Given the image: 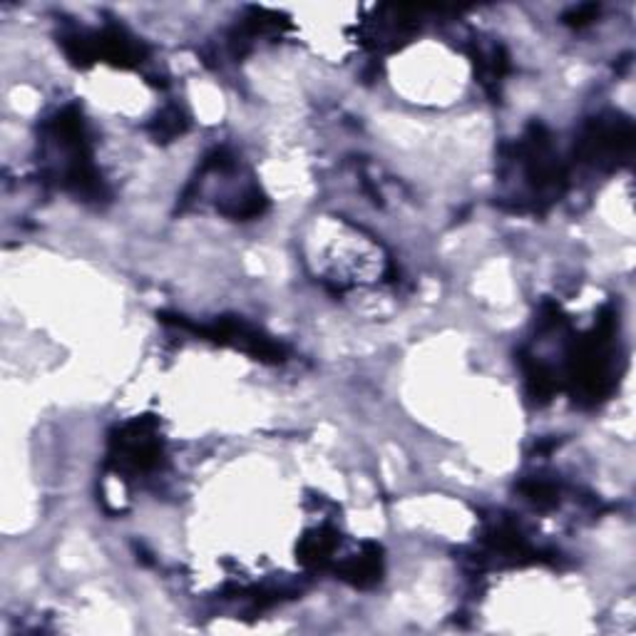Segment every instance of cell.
I'll use <instances>...</instances> for the list:
<instances>
[{
  "label": "cell",
  "mask_w": 636,
  "mask_h": 636,
  "mask_svg": "<svg viewBox=\"0 0 636 636\" xmlns=\"http://www.w3.org/2000/svg\"><path fill=\"white\" fill-rule=\"evenodd\" d=\"M162 458V442L154 431V421L127 422L113 441V462L123 470L144 472L152 470Z\"/></svg>",
  "instance_id": "cell-1"
},
{
  "label": "cell",
  "mask_w": 636,
  "mask_h": 636,
  "mask_svg": "<svg viewBox=\"0 0 636 636\" xmlns=\"http://www.w3.org/2000/svg\"><path fill=\"white\" fill-rule=\"evenodd\" d=\"M341 575L350 579L353 585L368 586L373 582H378L380 577V550L376 544H366V550L346 562V567L341 569Z\"/></svg>",
  "instance_id": "cell-2"
},
{
  "label": "cell",
  "mask_w": 636,
  "mask_h": 636,
  "mask_svg": "<svg viewBox=\"0 0 636 636\" xmlns=\"http://www.w3.org/2000/svg\"><path fill=\"white\" fill-rule=\"evenodd\" d=\"M336 550V534L331 530H318L301 544V562L308 567H323Z\"/></svg>",
  "instance_id": "cell-3"
},
{
  "label": "cell",
  "mask_w": 636,
  "mask_h": 636,
  "mask_svg": "<svg viewBox=\"0 0 636 636\" xmlns=\"http://www.w3.org/2000/svg\"><path fill=\"white\" fill-rule=\"evenodd\" d=\"M185 130V120H182V113L179 110H167L159 120H157V124H154V132H157V137H175V134H179Z\"/></svg>",
  "instance_id": "cell-4"
},
{
  "label": "cell",
  "mask_w": 636,
  "mask_h": 636,
  "mask_svg": "<svg viewBox=\"0 0 636 636\" xmlns=\"http://www.w3.org/2000/svg\"><path fill=\"white\" fill-rule=\"evenodd\" d=\"M596 13H599V8H596V5H582V8H575V11H572V15H567V18H569V23H572V25H585V23H589L592 18H595Z\"/></svg>",
  "instance_id": "cell-5"
}]
</instances>
